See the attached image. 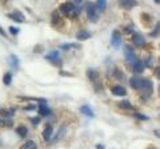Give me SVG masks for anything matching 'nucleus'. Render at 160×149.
Here are the masks:
<instances>
[{
	"label": "nucleus",
	"mask_w": 160,
	"mask_h": 149,
	"mask_svg": "<svg viewBox=\"0 0 160 149\" xmlns=\"http://www.w3.org/2000/svg\"><path fill=\"white\" fill-rule=\"evenodd\" d=\"M87 75H88V79L91 80L92 85H94V88L96 92H100L103 89V83L100 80V76H99V73L95 71V69H88L87 71Z\"/></svg>",
	"instance_id": "obj_1"
},
{
	"label": "nucleus",
	"mask_w": 160,
	"mask_h": 149,
	"mask_svg": "<svg viewBox=\"0 0 160 149\" xmlns=\"http://www.w3.org/2000/svg\"><path fill=\"white\" fill-rule=\"evenodd\" d=\"M59 12L63 13V15H66V16H70V17H75V16L78 15L76 8H75V5L71 3V1H66V3L60 4V7H59Z\"/></svg>",
	"instance_id": "obj_2"
},
{
	"label": "nucleus",
	"mask_w": 160,
	"mask_h": 149,
	"mask_svg": "<svg viewBox=\"0 0 160 149\" xmlns=\"http://www.w3.org/2000/svg\"><path fill=\"white\" fill-rule=\"evenodd\" d=\"M139 91L141 92V96L144 97L145 100H148L153 93V85L152 81L148 80V79H143V83H141V87Z\"/></svg>",
	"instance_id": "obj_3"
},
{
	"label": "nucleus",
	"mask_w": 160,
	"mask_h": 149,
	"mask_svg": "<svg viewBox=\"0 0 160 149\" xmlns=\"http://www.w3.org/2000/svg\"><path fill=\"white\" fill-rule=\"evenodd\" d=\"M124 57L131 65L137 60L136 53H135V51H133V48L131 45H124Z\"/></svg>",
	"instance_id": "obj_4"
},
{
	"label": "nucleus",
	"mask_w": 160,
	"mask_h": 149,
	"mask_svg": "<svg viewBox=\"0 0 160 149\" xmlns=\"http://www.w3.org/2000/svg\"><path fill=\"white\" fill-rule=\"evenodd\" d=\"M87 15H88V19L95 23L96 20H98L99 15H98V9H96V5L92 3H88L87 4Z\"/></svg>",
	"instance_id": "obj_5"
},
{
	"label": "nucleus",
	"mask_w": 160,
	"mask_h": 149,
	"mask_svg": "<svg viewBox=\"0 0 160 149\" xmlns=\"http://www.w3.org/2000/svg\"><path fill=\"white\" fill-rule=\"evenodd\" d=\"M46 59L48 61H51L54 65H58V67H62V59H60V55H59V51H52L48 55H46Z\"/></svg>",
	"instance_id": "obj_6"
},
{
	"label": "nucleus",
	"mask_w": 160,
	"mask_h": 149,
	"mask_svg": "<svg viewBox=\"0 0 160 149\" xmlns=\"http://www.w3.org/2000/svg\"><path fill=\"white\" fill-rule=\"evenodd\" d=\"M111 43H112L113 48H119L121 44V35L119 31H113L111 35Z\"/></svg>",
	"instance_id": "obj_7"
},
{
	"label": "nucleus",
	"mask_w": 160,
	"mask_h": 149,
	"mask_svg": "<svg viewBox=\"0 0 160 149\" xmlns=\"http://www.w3.org/2000/svg\"><path fill=\"white\" fill-rule=\"evenodd\" d=\"M8 17L12 19L13 21H17V23H24V21H25L24 15L21 13V12H19V11H15V12H12V13H8Z\"/></svg>",
	"instance_id": "obj_8"
},
{
	"label": "nucleus",
	"mask_w": 160,
	"mask_h": 149,
	"mask_svg": "<svg viewBox=\"0 0 160 149\" xmlns=\"http://www.w3.org/2000/svg\"><path fill=\"white\" fill-rule=\"evenodd\" d=\"M141 83H143V77H139V76H133L129 79V85L132 87L133 89H140L141 87Z\"/></svg>",
	"instance_id": "obj_9"
},
{
	"label": "nucleus",
	"mask_w": 160,
	"mask_h": 149,
	"mask_svg": "<svg viewBox=\"0 0 160 149\" xmlns=\"http://www.w3.org/2000/svg\"><path fill=\"white\" fill-rule=\"evenodd\" d=\"M51 23H52V25H54V27H58L59 24L63 23V19H62V16H60V12H59V11H54V12H52Z\"/></svg>",
	"instance_id": "obj_10"
},
{
	"label": "nucleus",
	"mask_w": 160,
	"mask_h": 149,
	"mask_svg": "<svg viewBox=\"0 0 160 149\" xmlns=\"http://www.w3.org/2000/svg\"><path fill=\"white\" fill-rule=\"evenodd\" d=\"M133 44L136 47H144L145 45V39H144V36L143 35H140V33H135L133 35Z\"/></svg>",
	"instance_id": "obj_11"
},
{
	"label": "nucleus",
	"mask_w": 160,
	"mask_h": 149,
	"mask_svg": "<svg viewBox=\"0 0 160 149\" xmlns=\"http://www.w3.org/2000/svg\"><path fill=\"white\" fill-rule=\"evenodd\" d=\"M144 68H145L144 63H143L141 60H139V59H137V60L132 64V71H133V73H141L143 71H144Z\"/></svg>",
	"instance_id": "obj_12"
},
{
	"label": "nucleus",
	"mask_w": 160,
	"mask_h": 149,
	"mask_svg": "<svg viewBox=\"0 0 160 149\" xmlns=\"http://www.w3.org/2000/svg\"><path fill=\"white\" fill-rule=\"evenodd\" d=\"M120 7L125 8V9H132L133 7L137 5V1L136 0H120Z\"/></svg>",
	"instance_id": "obj_13"
},
{
	"label": "nucleus",
	"mask_w": 160,
	"mask_h": 149,
	"mask_svg": "<svg viewBox=\"0 0 160 149\" xmlns=\"http://www.w3.org/2000/svg\"><path fill=\"white\" fill-rule=\"evenodd\" d=\"M37 109H39V115L42 116V117H46V116H48L50 113H51V111H50V107L47 105V103H42L37 105Z\"/></svg>",
	"instance_id": "obj_14"
},
{
	"label": "nucleus",
	"mask_w": 160,
	"mask_h": 149,
	"mask_svg": "<svg viewBox=\"0 0 160 149\" xmlns=\"http://www.w3.org/2000/svg\"><path fill=\"white\" fill-rule=\"evenodd\" d=\"M15 109L13 108H4V109H0V115L3 116L4 119H12L13 115H15Z\"/></svg>",
	"instance_id": "obj_15"
},
{
	"label": "nucleus",
	"mask_w": 160,
	"mask_h": 149,
	"mask_svg": "<svg viewBox=\"0 0 160 149\" xmlns=\"http://www.w3.org/2000/svg\"><path fill=\"white\" fill-rule=\"evenodd\" d=\"M111 92H112L115 96H125L127 91H125L124 87H121V85H115L111 88Z\"/></svg>",
	"instance_id": "obj_16"
},
{
	"label": "nucleus",
	"mask_w": 160,
	"mask_h": 149,
	"mask_svg": "<svg viewBox=\"0 0 160 149\" xmlns=\"http://www.w3.org/2000/svg\"><path fill=\"white\" fill-rule=\"evenodd\" d=\"M8 61H9V64H11V67L13 69H17V68H19L20 60H19V57H17L16 55H9V56H8Z\"/></svg>",
	"instance_id": "obj_17"
},
{
	"label": "nucleus",
	"mask_w": 160,
	"mask_h": 149,
	"mask_svg": "<svg viewBox=\"0 0 160 149\" xmlns=\"http://www.w3.org/2000/svg\"><path fill=\"white\" fill-rule=\"evenodd\" d=\"M52 134H54V128H52V125H47L46 126V129H44L43 132V137L46 141H50V138H52Z\"/></svg>",
	"instance_id": "obj_18"
},
{
	"label": "nucleus",
	"mask_w": 160,
	"mask_h": 149,
	"mask_svg": "<svg viewBox=\"0 0 160 149\" xmlns=\"http://www.w3.org/2000/svg\"><path fill=\"white\" fill-rule=\"evenodd\" d=\"M80 112H82L83 115H86L87 117H95L94 111H92L91 107H88V105H82V107H80Z\"/></svg>",
	"instance_id": "obj_19"
},
{
	"label": "nucleus",
	"mask_w": 160,
	"mask_h": 149,
	"mask_svg": "<svg viewBox=\"0 0 160 149\" xmlns=\"http://www.w3.org/2000/svg\"><path fill=\"white\" fill-rule=\"evenodd\" d=\"M90 37H91V32H88L87 29L80 31V32L76 35V39H78V40H80V41H83V40H88Z\"/></svg>",
	"instance_id": "obj_20"
},
{
	"label": "nucleus",
	"mask_w": 160,
	"mask_h": 149,
	"mask_svg": "<svg viewBox=\"0 0 160 149\" xmlns=\"http://www.w3.org/2000/svg\"><path fill=\"white\" fill-rule=\"evenodd\" d=\"M16 133L19 134L20 137L24 138L28 134V128H27V126H24V125H19L17 128H16Z\"/></svg>",
	"instance_id": "obj_21"
},
{
	"label": "nucleus",
	"mask_w": 160,
	"mask_h": 149,
	"mask_svg": "<svg viewBox=\"0 0 160 149\" xmlns=\"http://www.w3.org/2000/svg\"><path fill=\"white\" fill-rule=\"evenodd\" d=\"M106 8H107V0H98V4H96V9H98V12L106 11Z\"/></svg>",
	"instance_id": "obj_22"
},
{
	"label": "nucleus",
	"mask_w": 160,
	"mask_h": 149,
	"mask_svg": "<svg viewBox=\"0 0 160 149\" xmlns=\"http://www.w3.org/2000/svg\"><path fill=\"white\" fill-rule=\"evenodd\" d=\"M11 83H12V73L11 72L4 73V76H3V84L4 85H11Z\"/></svg>",
	"instance_id": "obj_23"
},
{
	"label": "nucleus",
	"mask_w": 160,
	"mask_h": 149,
	"mask_svg": "<svg viewBox=\"0 0 160 149\" xmlns=\"http://www.w3.org/2000/svg\"><path fill=\"white\" fill-rule=\"evenodd\" d=\"M21 149H37V145H36L35 141H32V140H28L25 144H24L23 146H21Z\"/></svg>",
	"instance_id": "obj_24"
},
{
	"label": "nucleus",
	"mask_w": 160,
	"mask_h": 149,
	"mask_svg": "<svg viewBox=\"0 0 160 149\" xmlns=\"http://www.w3.org/2000/svg\"><path fill=\"white\" fill-rule=\"evenodd\" d=\"M119 107H120L121 109H125V111L132 109V105H131V103H129V101H127V100H123V101H120V103H119Z\"/></svg>",
	"instance_id": "obj_25"
},
{
	"label": "nucleus",
	"mask_w": 160,
	"mask_h": 149,
	"mask_svg": "<svg viewBox=\"0 0 160 149\" xmlns=\"http://www.w3.org/2000/svg\"><path fill=\"white\" fill-rule=\"evenodd\" d=\"M71 48H80V45L79 44H64V45L60 47V49H71Z\"/></svg>",
	"instance_id": "obj_26"
},
{
	"label": "nucleus",
	"mask_w": 160,
	"mask_h": 149,
	"mask_svg": "<svg viewBox=\"0 0 160 149\" xmlns=\"http://www.w3.org/2000/svg\"><path fill=\"white\" fill-rule=\"evenodd\" d=\"M133 117H136V119H139V120H143V121H147V120L149 119L148 116L141 115V113H135V115H133Z\"/></svg>",
	"instance_id": "obj_27"
},
{
	"label": "nucleus",
	"mask_w": 160,
	"mask_h": 149,
	"mask_svg": "<svg viewBox=\"0 0 160 149\" xmlns=\"http://www.w3.org/2000/svg\"><path fill=\"white\" fill-rule=\"evenodd\" d=\"M40 121H42V119H40L39 116H37V117H32V119H31V122L33 124V125H37V124H40Z\"/></svg>",
	"instance_id": "obj_28"
},
{
	"label": "nucleus",
	"mask_w": 160,
	"mask_h": 149,
	"mask_svg": "<svg viewBox=\"0 0 160 149\" xmlns=\"http://www.w3.org/2000/svg\"><path fill=\"white\" fill-rule=\"evenodd\" d=\"M8 31H9L12 35H17L20 32L19 28H16V27H9V28H8Z\"/></svg>",
	"instance_id": "obj_29"
},
{
	"label": "nucleus",
	"mask_w": 160,
	"mask_h": 149,
	"mask_svg": "<svg viewBox=\"0 0 160 149\" xmlns=\"http://www.w3.org/2000/svg\"><path fill=\"white\" fill-rule=\"evenodd\" d=\"M115 73H116V75H115V77H117V79H124V76H121V72L119 71V69H116V71H115Z\"/></svg>",
	"instance_id": "obj_30"
},
{
	"label": "nucleus",
	"mask_w": 160,
	"mask_h": 149,
	"mask_svg": "<svg viewBox=\"0 0 160 149\" xmlns=\"http://www.w3.org/2000/svg\"><path fill=\"white\" fill-rule=\"evenodd\" d=\"M24 109L25 111H33V109H36V105H27V107H24Z\"/></svg>",
	"instance_id": "obj_31"
},
{
	"label": "nucleus",
	"mask_w": 160,
	"mask_h": 149,
	"mask_svg": "<svg viewBox=\"0 0 160 149\" xmlns=\"http://www.w3.org/2000/svg\"><path fill=\"white\" fill-rule=\"evenodd\" d=\"M157 35H159V24H156V29L151 33V36H157Z\"/></svg>",
	"instance_id": "obj_32"
},
{
	"label": "nucleus",
	"mask_w": 160,
	"mask_h": 149,
	"mask_svg": "<svg viewBox=\"0 0 160 149\" xmlns=\"http://www.w3.org/2000/svg\"><path fill=\"white\" fill-rule=\"evenodd\" d=\"M0 35H1V36H7V33H5V31H4L3 28H1V25H0Z\"/></svg>",
	"instance_id": "obj_33"
},
{
	"label": "nucleus",
	"mask_w": 160,
	"mask_h": 149,
	"mask_svg": "<svg viewBox=\"0 0 160 149\" xmlns=\"http://www.w3.org/2000/svg\"><path fill=\"white\" fill-rule=\"evenodd\" d=\"M60 75H63V76H74L72 73H67V72H60Z\"/></svg>",
	"instance_id": "obj_34"
},
{
	"label": "nucleus",
	"mask_w": 160,
	"mask_h": 149,
	"mask_svg": "<svg viewBox=\"0 0 160 149\" xmlns=\"http://www.w3.org/2000/svg\"><path fill=\"white\" fill-rule=\"evenodd\" d=\"M96 149H104V146L100 145V144H98V145H96Z\"/></svg>",
	"instance_id": "obj_35"
},
{
	"label": "nucleus",
	"mask_w": 160,
	"mask_h": 149,
	"mask_svg": "<svg viewBox=\"0 0 160 149\" xmlns=\"http://www.w3.org/2000/svg\"><path fill=\"white\" fill-rule=\"evenodd\" d=\"M0 125H4V121L1 119H0Z\"/></svg>",
	"instance_id": "obj_36"
},
{
	"label": "nucleus",
	"mask_w": 160,
	"mask_h": 149,
	"mask_svg": "<svg viewBox=\"0 0 160 149\" xmlns=\"http://www.w3.org/2000/svg\"><path fill=\"white\" fill-rule=\"evenodd\" d=\"M75 1H76V3H80V1H83V0H75Z\"/></svg>",
	"instance_id": "obj_37"
},
{
	"label": "nucleus",
	"mask_w": 160,
	"mask_h": 149,
	"mask_svg": "<svg viewBox=\"0 0 160 149\" xmlns=\"http://www.w3.org/2000/svg\"><path fill=\"white\" fill-rule=\"evenodd\" d=\"M152 149H155V148H152Z\"/></svg>",
	"instance_id": "obj_38"
}]
</instances>
